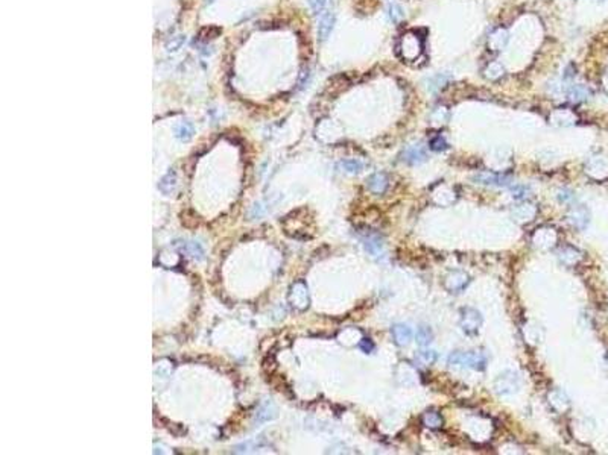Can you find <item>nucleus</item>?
<instances>
[{
  "label": "nucleus",
  "mask_w": 608,
  "mask_h": 455,
  "mask_svg": "<svg viewBox=\"0 0 608 455\" xmlns=\"http://www.w3.org/2000/svg\"><path fill=\"white\" fill-rule=\"evenodd\" d=\"M449 364L455 367L483 370L486 367V357L478 350H455L449 355Z\"/></svg>",
  "instance_id": "1"
},
{
  "label": "nucleus",
  "mask_w": 608,
  "mask_h": 455,
  "mask_svg": "<svg viewBox=\"0 0 608 455\" xmlns=\"http://www.w3.org/2000/svg\"><path fill=\"white\" fill-rule=\"evenodd\" d=\"M398 52L403 59L414 61L423 52V41L417 32H406L403 34L398 41Z\"/></svg>",
  "instance_id": "2"
},
{
  "label": "nucleus",
  "mask_w": 608,
  "mask_h": 455,
  "mask_svg": "<svg viewBox=\"0 0 608 455\" xmlns=\"http://www.w3.org/2000/svg\"><path fill=\"white\" fill-rule=\"evenodd\" d=\"M459 325L462 328V331L465 334L469 336H476L479 333V328L482 325V316L478 309L475 308H462L461 309V319H459Z\"/></svg>",
  "instance_id": "3"
},
{
  "label": "nucleus",
  "mask_w": 608,
  "mask_h": 455,
  "mask_svg": "<svg viewBox=\"0 0 608 455\" xmlns=\"http://www.w3.org/2000/svg\"><path fill=\"white\" fill-rule=\"evenodd\" d=\"M519 377L513 372H505L502 374L497 379H496V390L500 395H510V393H514L519 388Z\"/></svg>",
  "instance_id": "4"
},
{
  "label": "nucleus",
  "mask_w": 608,
  "mask_h": 455,
  "mask_svg": "<svg viewBox=\"0 0 608 455\" xmlns=\"http://www.w3.org/2000/svg\"><path fill=\"white\" fill-rule=\"evenodd\" d=\"M475 181L482 185H491V187H505L511 182V178L500 173H490V172H482L475 176Z\"/></svg>",
  "instance_id": "5"
},
{
  "label": "nucleus",
  "mask_w": 608,
  "mask_h": 455,
  "mask_svg": "<svg viewBox=\"0 0 608 455\" xmlns=\"http://www.w3.org/2000/svg\"><path fill=\"white\" fill-rule=\"evenodd\" d=\"M401 159L411 165H418V164H423L424 161H428V152H426V149L420 146V144H414V146H409L403 151Z\"/></svg>",
  "instance_id": "6"
},
{
  "label": "nucleus",
  "mask_w": 608,
  "mask_h": 455,
  "mask_svg": "<svg viewBox=\"0 0 608 455\" xmlns=\"http://www.w3.org/2000/svg\"><path fill=\"white\" fill-rule=\"evenodd\" d=\"M391 333H392L395 344L398 346H408L414 339V333H412L411 326L404 325V323H395L391 328Z\"/></svg>",
  "instance_id": "7"
},
{
  "label": "nucleus",
  "mask_w": 608,
  "mask_h": 455,
  "mask_svg": "<svg viewBox=\"0 0 608 455\" xmlns=\"http://www.w3.org/2000/svg\"><path fill=\"white\" fill-rule=\"evenodd\" d=\"M469 282H470V276L467 273L458 272V270L452 272L447 278H445V287H447V290H450L453 293H458V292L464 290V288L469 285Z\"/></svg>",
  "instance_id": "8"
},
{
  "label": "nucleus",
  "mask_w": 608,
  "mask_h": 455,
  "mask_svg": "<svg viewBox=\"0 0 608 455\" xmlns=\"http://www.w3.org/2000/svg\"><path fill=\"white\" fill-rule=\"evenodd\" d=\"M335 14L333 12H324L318 22V37L321 41H326L329 38V35L332 34L333 28H335Z\"/></svg>",
  "instance_id": "9"
},
{
  "label": "nucleus",
  "mask_w": 608,
  "mask_h": 455,
  "mask_svg": "<svg viewBox=\"0 0 608 455\" xmlns=\"http://www.w3.org/2000/svg\"><path fill=\"white\" fill-rule=\"evenodd\" d=\"M388 187V176L385 173H374L368 178V189L376 193L382 194Z\"/></svg>",
  "instance_id": "10"
},
{
  "label": "nucleus",
  "mask_w": 608,
  "mask_h": 455,
  "mask_svg": "<svg viewBox=\"0 0 608 455\" xmlns=\"http://www.w3.org/2000/svg\"><path fill=\"white\" fill-rule=\"evenodd\" d=\"M506 44H508V32L505 29L494 31L488 38V46L493 50H502Z\"/></svg>",
  "instance_id": "11"
},
{
  "label": "nucleus",
  "mask_w": 608,
  "mask_h": 455,
  "mask_svg": "<svg viewBox=\"0 0 608 455\" xmlns=\"http://www.w3.org/2000/svg\"><path fill=\"white\" fill-rule=\"evenodd\" d=\"M590 96V91L587 90L584 85H572L570 88H569V91H567V99H569L570 102H575V103H579V102H584L587 97Z\"/></svg>",
  "instance_id": "12"
},
{
  "label": "nucleus",
  "mask_w": 608,
  "mask_h": 455,
  "mask_svg": "<svg viewBox=\"0 0 608 455\" xmlns=\"http://www.w3.org/2000/svg\"><path fill=\"white\" fill-rule=\"evenodd\" d=\"M450 79H452V77H450V75H447V73L434 75V76H431V77L428 79V90H429V91H436V90L442 88Z\"/></svg>",
  "instance_id": "13"
},
{
  "label": "nucleus",
  "mask_w": 608,
  "mask_h": 455,
  "mask_svg": "<svg viewBox=\"0 0 608 455\" xmlns=\"http://www.w3.org/2000/svg\"><path fill=\"white\" fill-rule=\"evenodd\" d=\"M365 249H367L373 257H382L383 255V244L379 237H368L365 240Z\"/></svg>",
  "instance_id": "14"
},
{
  "label": "nucleus",
  "mask_w": 608,
  "mask_h": 455,
  "mask_svg": "<svg viewBox=\"0 0 608 455\" xmlns=\"http://www.w3.org/2000/svg\"><path fill=\"white\" fill-rule=\"evenodd\" d=\"M339 169H342V172H347V173H360L363 170V162L359 159H344L339 162Z\"/></svg>",
  "instance_id": "15"
},
{
  "label": "nucleus",
  "mask_w": 608,
  "mask_h": 455,
  "mask_svg": "<svg viewBox=\"0 0 608 455\" xmlns=\"http://www.w3.org/2000/svg\"><path fill=\"white\" fill-rule=\"evenodd\" d=\"M432 340H434L432 329L429 326H426V325H421L417 329V343L420 346H429L432 343Z\"/></svg>",
  "instance_id": "16"
},
{
  "label": "nucleus",
  "mask_w": 608,
  "mask_h": 455,
  "mask_svg": "<svg viewBox=\"0 0 608 455\" xmlns=\"http://www.w3.org/2000/svg\"><path fill=\"white\" fill-rule=\"evenodd\" d=\"M569 220L576 226V228H584L589 222V214H587L585 208H576L572 211V214L569 216Z\"/></svg>",
  "instance_id": "17"
},
{
  "label": "nucleus",
  "mask_w": 608,
  "mask_h": 455,
  "mask_svg": "<svg viewBox=\"0 0 608 455\" xmlns=\"http://www.w3.org/2000/svg\"><path fill=\"white\" fill-rule=\"evenodd\" d=\"M388 15H390V20L392 23H400L401 20L404 18V9L401 8L400 3H397L392 0V2L388 3Z\"/></svg>",
  "instance_id": "18"
},
{
  "label": "nucleus",
  "mask_w": 608,
  "mask_h": 455,
  "mask_svg": "<svg viewBox=\"0 0 608 455\" xmlns=\"http://www.w3.org/2000/svg\"><path fill=\"white\" fill-rule=\"evenodd\" d=\"M417 363H420L421 366H431L436 361V352L432 349H424L420 350V352L415 355Z\"/></svg>",
  "instance_id": "19"
},
{
  "label": "nucleus",
  "mask_w": 608,
  "mask_h": 455,
  "mask_svg": "<svg viewBox=\"0 0 608 455\" xmlns=\"http://www.w3.org/2000/svg\"><path fill=\"white\" fill-rule=\"evenodd\" d=\"M193 134H195V128H193L192 123H189V121H182L181 125H178L176 129H175L176 138H179V140H182V141L189 140Z\"/></svg>",
  "instance_id": "20"
},
{
  "label": "nucleus",
  "mask_w": 608,
  "mask_h": 455,
  "mask_svg": "<svg viewBox=\"0 0 608 455\" xmlns=\"http://www.w3.org/2000/svg\"><path fill=\"white\" fill-rule=\"evenodd\" d=\"M175 185H176L175 172H169V173H168L163 179H161V182L158 184V189H160L161 191H163V193L169 194V193H172V191H174Z\"/></svg>",
  "instance_id": "21"
},
{
  "label": "nucleus",
  "mask_w": 608,
  "mask_h": 455,
  "mask_svg": "<svg viewBox=\"0 0 608 455\" xmlns=\"http://www.w3.org/2000/svg\"><path fill=\"white\" fill-rule=\"evenodd\" d=\"M423 423L428 428H439L441 423H442V419H441V416L438 415V413L428 411V413H424V416H423Z\"/></svg>",
  "instance_id": "22"
},
{
  "label": "nucleus",
  "mask_w": 608,
  "mask_h": 455,
  "mask_svg": "<svg viewBox=\"0 0 608 455\" xmlns=\"http://www.w3.org/2000/svg\"><path fill=\"white\" fill-rule=\"evenodd\" d=\"M505 69L499 64V63H491L485 70V76L488 79H499L500 76H503Z\"/></svg>",
  "instance_id": "23"
},
{
  "label": "nucleus",
  "mask_w": 608,
  "mask_h": 455,
  "mask_svg": "<svg viewBox=\"0 0 608 455\" xmlns=\"http://www.w3.org/2000/svg\"><path fill=\"white\" fill-rule=\"evenodd\" d=\"M447 148H449V144H447V141H445V138L442 135H436L431 140V149L435 151V152L445 151Z\"/></svg>",
  "instance_id": "24"
},
{
  "label": "nucleus",
  "mask_w": 608,
  "mask_h": 455,
  "mask_svg": "<svg viewBox=\"0 0 608 455\" xmlns=\"http://www.w3.org/2000/svg\"><path fill=\"white\" fill-rule=\"evenodd\" d=\"M307 2H309V6L312 8V11L315 14L321 12L324 9V6L327 5V0H307Z\"/></svg>",
  "instance_id": "25"
},
{
  "label": "nucleus",
  "mask_w": 608,
  "mask_h": 455,
  "mask_svg": "<svg viewBox=\"0 0 608 455\" xmlns=\"http://www.w3.org/2000/svg\"><path fill=\"white\" fill-rule=\"evenodd\" d=\"M359 346H360V349L363 350L365 354H370V352H373V350H374V343H373L370 339H363Z\"/></svg>",
  "instance_id": "26"
},
{
  "label": "nucleus",
  "mask_w": 608,
  "mask_h": 455,
  "mask_svg": "<svg viewBox=\"0 0 608 455\" xmlns=\"http://www.w3.org/2000/svg\"><path fill=\"white\" fill-rule=\"evenodd\" d=\"M528 191H529V190L526 189V187H516V189L513 190V193H516V197H520V196L524 197V194L528 193Z\"/></svg>",
  "instance_id": "27"
}]
</instances>
